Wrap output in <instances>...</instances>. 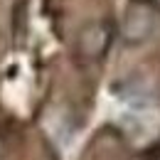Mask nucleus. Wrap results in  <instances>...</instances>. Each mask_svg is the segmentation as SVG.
<instances>
[]
</instances>
